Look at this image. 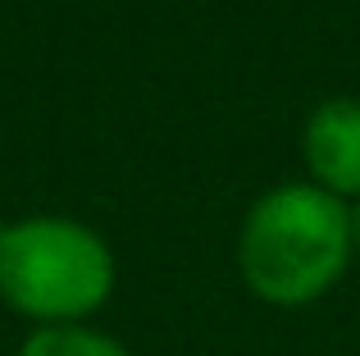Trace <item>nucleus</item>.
I'll return each mask as SVG.
<instances>
[{
    "label": "nucleus",
    "instance_id": "obj_1",
    "mask_svg": "<svg viewBox=\"0 0 360 356\" xmlns=\"http://www.w3.org/2000/svg\"><path fill=\"white\" fill-rule=\"evenodd\" d=\"M352 251V205L315 183L264 192L238 233V269L269 306H306L324 297L342 279Z\"/></svg>",
    "mask_w": 360,
    "mask_h": 356
},
{
    "label": "nucleus",
    "instance_id": "obj_2",
    "mask_svg": "<svg viewBox=\"0 0 360 356\" xmlns=\"http://www.w3.org/2000/svg\"><path fill=\"white\" fill-rule=\"evenodd\" d=\"M115 288V256L87 224L32 215L0 229V297L41 324H82Z\"/></svg>",
    "mask_w": 360,
    "mask_h": 356
},
{
    "label": "nucleus",
    "instance_id": "obj_3",
    "mask_svg": "<svg viewBox=\"0 0 360 356\" xmlns=\"http://www.w3.org/2000/svg\"><path fill=\"white\" fill-rule=\"evenodd\" d=\"M306 165L315 187L333 196H360V101H324L306 124Z\"/></svg>",
    "mask_w": 360,
    "mask_h": 356
},
{
    "label": "nucleus",
    "instance_id": "obj_4",
    "mask_svg": "<svg viewBox=\"0 0 360 356\" xmlns=\"http://www.w3.org/2000/svg\"><path fill=\"white\" fill-rule=\"evenodd\" d=\"M18 356H128V348L87 324H41L27 333Z\"/></svg>",
    "mask_w": 360,
    "mask_h": 356
},
{
    "label": "nucleus",
    "instance_id": "obj_5",
    "mask_svg": "<svg viewBox=\"0 0 360 356\" xmlns=\"http://www.w3.org/2000/svg\"><path fill=\"white\" fill-rule=\"evenodd\" d=\"M352 242H356V251H360V201L352 205Z\"/></svg>",
    "mask_w": 360,
    "mask_h": 356
}]
</instances>
